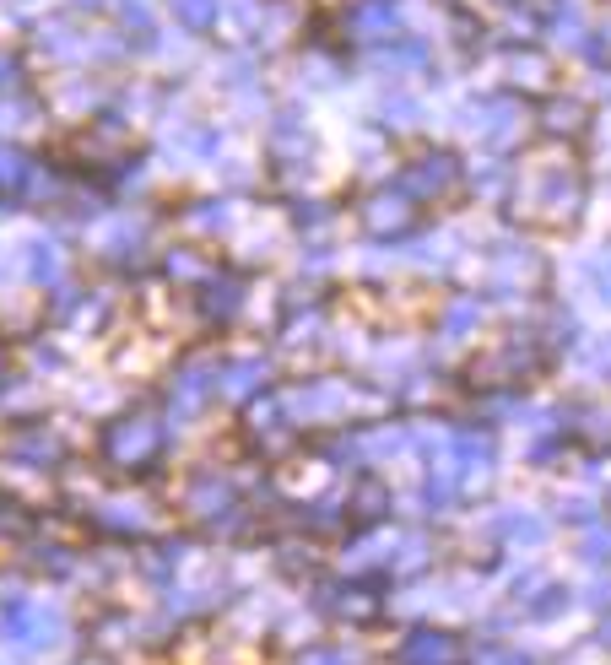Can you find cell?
Listing matches in <instances>:
<instances>
[{
    "mask_svg": "<svg viewBox=\"0 0 611 665\" xmlns=\"http://www.w3.org/2000/svg\"><path fill=\"white\" fill-rule=\"evenodd\" d=\"M6 638L22 649H49V644H60V617L44 606H17L6 617Z\"/></svg>",
    "mask_w": 611,
    "mask_h": 665,
    "instance_id": "obj_1",
    "label": "cell"
},
{
    "mask_svg": "<svg viewBox=\"0 0 611 665\" xmlns=\"http://www.w3.org/2000/svg\"><path fill=\"white\" fill-rule=\"evenodd\" d=\"M406 660L411 665H449V660H455V644H449L444 633H417L406 644Z\"/></svg>",
    "mask_w": 611,
    "mask_h": 665,
    "instance_id": "obj_2",
    "label": "cell"
},
{
    "mask_svg": "<svg viewBox=\"0 0 611 665\" xmlns=\"http://www.w3.org/2000/svg\"><path fill=\"white\" fill-rule=\"evenodd\" d=\"M152 449V433L146 428H119L114 433V455H146Z\"/></svg>",
    "mask_w": 611,
    "mask_h": 665,
    "instance_id": "obj_3",
    "label": "cell"
},
{
    "mask_svg": "<svg viewBox=\"0 0 611 665\" xmlns=\"http://www.w3.org/2000/svg\"><path fill=\"white\" fill-rule=\"evenodd\" d=\"M482 665H530V660L509 655V649H487V655H482Z\"/></svg>",
    "mask_w": 611,
    "mask_h": 665,
    "instance_id": "obj_4",
    "label": "cell"
},
{
    "mask_svg": "<svg viewBox=\"0 0 611 665\" xmlns=\"http://www.w3.org/2000/svg\"><path fill=\"white\" fill-rule=\"evenodd\" d=\"M309 665H341V660H336V655H314Z\"/></svg>",
    "mask_w": 611,
    "mask_h": 665,
    "instance_id": "obj_5",
    "label": "cell"
}]
</instances>
